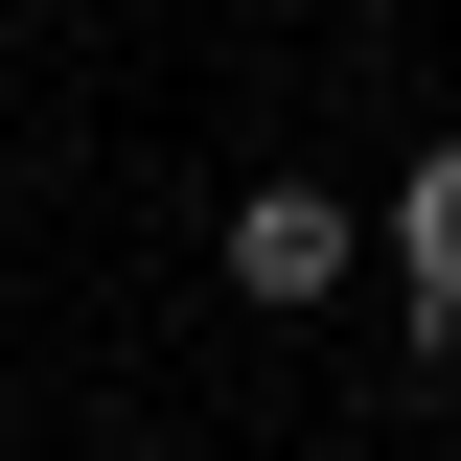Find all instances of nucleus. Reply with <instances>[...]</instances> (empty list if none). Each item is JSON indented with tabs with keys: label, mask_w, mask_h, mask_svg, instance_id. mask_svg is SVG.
<instances>
[{
	"label": "nucleus",
	"mask_w": 461,
	"mask_h": 461,
	"mask_svg": "<svg viewBox=\"0 0 461 461\" xmlns=\"http://www.w3.org/2000/svg\"><path fill=\"white\" fill-rule=\"evenodd\" d=\"M346 254H369V230H346L323 185H254V208H230V300H277V323H300V300L346 277Z\"/></svg>",
	"instance_id": "1"
},
{
	"label": "nucleus",
	"mask_w": 461,
	"mask_h": 461,
	"mask_svg": "<svg viewBox=\"0 0 461 461\" xmlns=\"http://www.w3.org/2000/svg\"><path fill=\"white\" fill-rule=\"evenodd\" d=\"M393 254H415V300H438V323H461V139H438V162L393 185Z\"/></svg>",
	"instance_id": "2"
}]
</instances>
